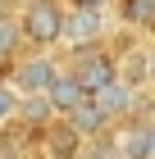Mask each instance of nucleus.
I'll return each instance as SVG.
<instances>
[{
  "label": "nucleus",
  "instance_id": "4468645a",
  "mask_svg": "<svg viewBox=\"0 0 155 159\" xmlns=\"http://www.w3.org/2000/svg\"><path fill=\"white\" fill-rule=\"evenodd\" d=\"M146 82H155V46H146Z\"/></svg>",
  "mask_w": 155,
  "mask_h": 159
},
{
  "label": "nucleus",
  "instance_id": "20e7f679",
  "mask_svg": "<svg viewBox=\"0 0 155 159\" xmlns=\"http://www.w3.org/2000/svg\"><path fill=\"white\" fill-rule=\"evenodd\" d=\"M109 32V18L105 9H69V23H64V46L69 50H87V46H100Z\"/></svg>",
  "mask_w": 155,
  "mask_h": 159
},
{
  "label": "nucleus",
  "instance_id": "f8f14e48",
  "mask_svg": "<svg viewBox=\"0 0 155 159\" xmlns=\"http://www.w3.org/2000/svg\"><path fill=\"white\" fill-rule=\"evenodd\" d=\"M18 100H23V96L14 91V82H9V77H0V127L18 118Z\"/></svg>",
  "mask_w": 155,
  "mask_h": 159
},
{
  "label": "nucleus",
  "instance_id": "f257e3e1",
  "mask_svg": "<svg viewBox=\"0 0 155 159\" xmlns=\"http://www.w3.org/2000/svg\"><path fill=\"white\" fill-rule=\"evenodd\" d=\"M64 23H69V5L64 0H27L23 14H18V32L36 50L60 46L64 41Z\"/></svg>",
  "mask_w": 155,
  "mask_h": 159
},
{
  "label": "nucleus",
  "instance_id": "f03ea898",
  "mask_svg": "<svg viewBox=\"0 0 155 159\" xmlns=\"http://www.w3.org/2000/svg\"><path fill=\"white\" fill-rule=\"evenodd\" d=\"M5 77L14 82V91H18V96H46L50 82L60 77V59H55L50 50H36V55L14 59V68H5Z\"/></svg>",
  "mask_w": 155,
  "mask_h": 159
},
{
  "label": "nucleus",
  "instance_id": "423d86ee",
  "mask_svg": "<svg viewBox=\"0 0 155 159\" xmlns=\"http://www.w3.org/2000/svg\"><path fill=\"white\" fill-rule=\"evenodd\" d=\"M64 123H69L73 132L82 136V141H91V136H105V127H109V118H105V109L96 105L91 96L82 100V105H73L69 114H64Z\"/></svg>",
  "mask_w": 155,
  "mask_h": 159
},
{
  "label": "nucleus",
  "instance_id": "9b49d317",
  "mask_svg": "<svg viewBox=\"0 0 155 159\" xmlns=\"http://www.w3.org/2000/svg\"><path fill=\"white\" fill-rule=\"evenodd\" d=\"M18 41H23V32H18V18H0V68H5V59H14Z\"/></svg>",
  "mask_w": 155,
  "mask_h": 159
},
{
  "label": "nucleus",
  "instance_id": "2eb2a0df",
  "mask_svg": "<svg viewBox=\"0 0 155 159\" xmlns=\"http://www.w3.org/2000/svg\"><path fill=\"white\" fill-rule=\"evenodd\" d=\"M146 136H151V159H155V118L146 123Z\"/></svg>",
  "mask_w": 155,
  "mask_h": 159
},
{
  "label": "nucleus",
  "instance_id": "dca6fc26",
  "mask_svg": "<svg viewBox=\"0 0 155 159\" xmlns=\"http://www.w3.org/2000/svg\"><path fill=\"white\" fill-rule=\"evenodd\" d=\"M0 77H5V68H0Z\"/></svg>",
  "mask_w": 155,
  "mask_h": 159
},
{
  "label": "nucleus",
  "instance_id": "ddd939ff",
  "mask_svg": "<svg viewBox=\"0 0 155 159\" xmlns=\"http://www.w3.org/2000/svg\"><path fill=\"white\" fill-rule=\"evenodd\" d=\"M64 5H69V9H105L109 0H64Z\"/></svg>",
  "mask_w": 155,
  "mask_h": 159
},
{
  "label": "nucleus",
  "instance_id": "1a4fd4ad",
  "mask_svg": "<svg viewBox=\"0 0 155 159\" xmlns=\"http://www.w3.org/2000/svg\"><path fill=\"white\" fill-rule=\"evenodd\" d=\"M114 146H119L123 159H151V136H146V123L128 118L119 132H114Z\"/></svg>",
  "mask_w": 155,
  "mask_h": 159
},
{
  "label": "nucleus",
  "instance_id": "7ed1b4c3",
  "mask_svg": "<svg viewBox=\"0 0 155 159\" xmlns=\"http://www.w3.org/2000/svg\"><path fill=\"white\" fill-rule=\"evenodd\" d=\"M69 73L78 77V86H82L87 96H96L105 82H114L119 77V64H114V55L100 46H87V50H73V64H69Z\"/></svg>",
  "mask_w": 155,
  "mask_h": 159
},
{
  "label": "nucleus",
  "instance_id": "39448f33",
  "mask_svg": "<svg viewBox=\"0 0 155 159\" xmlns=\"http://www.w3.org/2000/svg\"><path fill=\"white\" fill-rule=\"evenodd\" d=\"M91 100L105 109V118L114 123V118H128V114H132V105H137V86H128L123 77H114V82H105Z\"/></svg>",
  "mask_w": 155,
  "mask_h": 159
},
{
  "label": "nucleus",
  "instance_id": "6e6552de",
  "mask_svg": "<svg viewBox=\"0 0 155 159\" xmlns=\"http://www.w3.org/2000/svg\"><path fill=\"white\" fill-rule=\"evenodd\" d=\"M41 136H46V150H50L55 159H73L78 150H82V136L73 132L64 118H50L46 127H41Z\"/></svg>",
  "mask_w": 155,
  "mask_h": 159
},
{
  "label": "nucleus",
  "instance_id": "0eeeda50",
  "mask_svg": "<svg viewBox=\"0 0 155 159\" xmlns=\"http://www.w3.org/2000/svg\"><path fill=\"white\" fill-rule=\"evenodd\" d=\"M46 100H50V109H55V118H64V114H69L73 105H82V100H87V91L78 86V77H73L69 68H60V77L50 82Z\"/></svg>",
  "mask_w": 155,
  "mask_h": 159
},
{
  "label": "nucleus",
  "instance_id": "9d476101",
  "mask_svg": "<svg viewBox=\"0 0 155 159\" xmlns=\"http://www.w3.org/2000/svg\"><path fill=\"white\" fill-rule=\"evenodd\" d=\"M119 23L132 32H155V0H119Z\"/></svg>",
  "mask_w": 155,
  "mask_h": 159
}]
</instances>
